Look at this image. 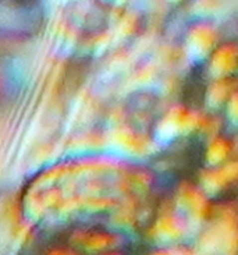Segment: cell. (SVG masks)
I'll list each match as a JSON object with an SVG mask.
<instances>
[{"label": "cell", "instance_id": "obj_1", "mask_svg": "<svg viewBox=\"0 0 238 255\" xmlns=\"http://www.w3.org/2000/svg\"><path fill=\"white\" fill-rule=\"evenodd\" d=\"M152 255H197V254H192V253H188V251H184V250H169V251H166V253H156V254H152Z\"/></svg>", "mask_w": 238, "mask_h": 255}]
</instances>
